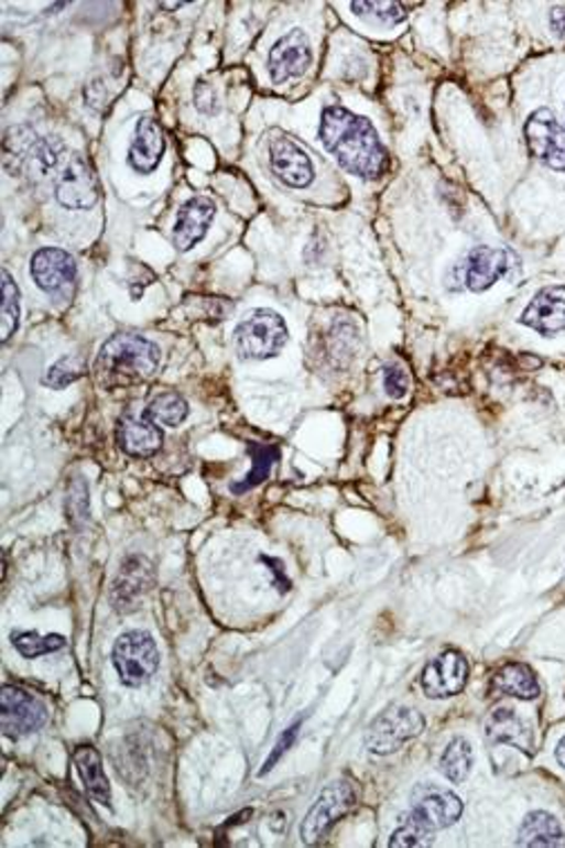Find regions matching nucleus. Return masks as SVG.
<instances>
[{"label": "nucleus", "mask_w": 565, "mask_h": 848, "mask_svg": "<svg viewBox=\"0 0 565 848\" xmlns=\"http://www.w3.org/2000/svg\"><path fill=\"white\" fill-rule=\"evenodd\" d=\"M30 272L41 290L61 292L75 281L77 263L68 252L58 248H43L32 257Z\"/></svg>", "instance_id": "nucleus-17"}, {"label": "nucleus", "mask_w": 565, "mask_h": 848, "mask_svg": "<svg viewBox=\"0 0 565 848\" xmlns=\"http://www.w3.org/2000/svg\"><path fill=\"white\" fill-rule=\"evenodd\" d=\"M411 387V380H409V373L400 367H387L384 369V391L389 398L393 400H400L406 395Z\"/></svg>", "instance_id": "nucleus-36"}, {"label": "nucleus", "mask_w": 565, "mask_h": 848, "mask_svg": "<svg viewBox=\"0 0 565 848\" xmlns=\"http://www.w3.org/2000/svg\"><path fill=\"white\" fill-rule=\"evenodd\" d=\"M160 367V348L140 335L110 337L95 361L97 382L108 389L133 387L155 376Z\"/></svg>", "instance_id": "nucleus-2"}, {"label": "nucleus", "mask_w": 565, "mask_h": 848, "mask_svg": "<svg viewBox=\"0 0 565 848\" xmlns=\"http://www.w3.org/2000/svg\"><path fill=\"white\" fill-rule=\"evenodd\" d=\"M519 846H532V848H554L565 846V830L556 822V817L536 811L530 813L521 826L519 833Z\"/></svg>", "instance_id": "nucleus-24"}, {"label": "nucleus", "mask_w": 565, "mask_h": 848, "mask_svg": "<svg viewBox=\"0 0 565 848\" xmlns=\"http://www.w3.org/2000/svg\"><path fill=\"white\" fill-rule=\"evenodd\" d=\"M164 155V135L155 117H142L135 127V135L129 149V164L138 173H151L157 168Z\"/></svg>", "instance_id": "nucleus-19"}, {"label": "nucleus", "mask_w": 565, "mask_h": 848, "mask_svg": "<svg viewBox=\"0 0 565 848\" xmlns=\"http://www.w3.org/2000/svg\"><path fill=\"white\" fill-rule=\"evenodd\" d=\"M350 8L359 17H372L382 23H400L404 19V8L398 3H352Z\"/></svg>", "instance_id": "nucleus-35"}, {"label": "nucleus", "mask_w": 565, "mask_h": 848, "mask_svg": "<svg viewBox=\"0 0 565 848\" xmlns=\"http://www.w3.org/2000/svg\"><path fill=\"white\" fill-rule=\"evenodd\" d=\"M249 454H251V460H254V467H251V471L247 474V478L242 482H233L231 485V492L233 494H240V492H247L251 488H257V485H261L270 471H272V465L279 460L281 456V449L276 445H261V443H249Z\"/></svg>", "instance_id": "nucleus-27"}, {"label": "nucleus", "mask_w": 565, "mask_h": 848, "mask_svg": "<svg viewBox=\"0 0 565 848\" xmlns=\"http://www.w3.org/2000/svg\"><path fill=\"white\" fill-rule=\"evenodd\" d=\"M54 196L61 207L70 211L90 209L99 203V182L86 157L75 153L63 164L54 182Z\"/></svg>", "instance_id": "nucleus-8"}, {"label": "nucleus", "mask_w": 565, "mask_h": 848, "mask_svg": "<svg viewBox=\"0 0 565 848\" xmlns=\"http://www.w3.org/2000/svg\"><path fill=\"white\" fill-rule=\"evenodd\" d=\"M19 319H21V294L10 272L3 270V319H0V337H3V341H8L17 333Z\"/></svg>", "instance_id": "nucleus-32"}, {"label": "nucleus", "mask_w": 565, "mask_h": 848, "mask_svg": "<svg viewBox=\"0 0 565 848\" xmlns=\"http://www.w3.org/2000/svg\"><path fill=\"white\" fill-rule=\"evenodd\" d=\"M424 716L417 709L391 705L368 725L363 743L368 752L387 757L398 752L411 739L420 737L424 732Z\"/></svg>", "instance_id": "nucleus-5"}, {"label": "nucleus", "mask_w": 565, "mask_h": 848, "mask_svg": "<svg viewBox=\"0 0 565 848\" xmlns=\"http://www.w3.org/2000/svg\"><path fill=\"white\" fill-rule=\"evenodd\" d=\"M216 216V205L214 200L205 196H196L192 200H186L175 218L173 227V246L180 252H188L194 246L205 238L211 220Z\"/></svg>", "instance_id": "nucleus-16"}, {"label": "nucleus", "mask_w": 565, "mask_h": 848, "mask_svg": "<svg viewBox=\"0 0 565 848\" xmlns=\"http://www.w3.org/2000/svg\"><path fill=\"white\" fill-rule=\"evenodd\" d=\"M433 835H435L433 828H428L413 813H409L402 819L400 828L393 833L389 846L391 848H422V846H431L433 844Z\"/></svg>", "instance_id": "nucleus-31"}, {"label": "nucleus", "mask_w": 565, "mask_h": 848, "mask_svg": "<svg viewBox=\"0 0 565 848\" xmlns=\"http://www.w3.org/2000/svg\"><path fill=\"white\" fill-rule=\"evenodd\" d=\"M525 142L530 153L554 171H565V127L547 108L534 110L525 121Z\"/></svg>", "instance_id": "nucleus-9"}, {"label": "nucleus", "mask_w": 565, "mask_h": 848, "mask_svg": "<svg viewBox=\"0 0 565 848\" xmlns=\"http://www.w3.org/2000/svg\"><path fill=\"white\" fill-rule=\"evenodd\" d=\"M162 430L149 417H121L117 424V443L129 456L149 458L162 447Z\"/></svg>", "instance_id": "nucleus-18"}, {"label": "nucleus", "mask_w": 565, "mask_h": 848, "mask_svg": "<svg viewBox=\"0 0 565 848\" xmlns=\"http://www.w3.org/2000/svg\"><path fill=\"white\" fill-rule=\"evenodd\" d=\"M270 164L274 175L292 189L307 187L314 177V166L307 153L281 133L270 140Z\"/></svg>", "instance_id": "nucleus-14"}, {"label": "nucleus", "mask_w": 565, "mask_h": 848, "mask_svg": "<svg viewBox=\"0 0 565 848\" xmlns=\"http://www.w3.org/2000/svg\"><path fill=\"white\" fill-rule=\"evenodd\" d=\"M66 510H68V519L75 525H82L84 521H88L90 501H88V488L82 478L73 480V485H70V492L66 499Z\"/></svg>", "instance_id": "nucleus-34"}, {"label": "nucleus", "mask_w": 565, "mask_h": 848, "mask_svg": "<svg viewBox=\"0 0 565 848\" xmlns=\"http://www.w3.org/2000/svg\"><path fill=\"white\" fill-rule=\"evenodd\" d=\"M240 359L263 361L276 357L287 341V326L283 317L270 308L249 313L233 333Z\"/></svg>", "instance_id": "nucleus-3"}, {"label": "nucleus", "mask_w": 565, "mask_h": 848, "mask_svg": "<svg viewBox=\"0 0 565 848\" xmlns=\"http://www.w3.org/2000/svg\"><path fill=\"white\" fill-rule=\"evenodd\" d=\"M411 813L433 830L454 826L463 815V802L456 793L433 783H422L413 791Z\"/></svg>", "instance_id": "nucleus-11"}, {"label": "nucleus", "mask_w": 565, "mask_h": 848, "mask_svg": "<svg viewBox=\"0 0 565 848\" xmlns=\"http://www.w3.org/2000/svg\"><path fill=\"white\" fill-rule=\"evenodd\" d=\"M469 681V664L458 651H445L433 657L420 676V687L426 698H452L465 689Z\"/></svg>", "instance_id": "nucleus-10"}, {"label": "nucleus", "mask_w": 565, "mask_h": 848, "mask_svg": "<svg viewBox=\"0 0 565 848\" xmlns=\"http://www.w3.org/2000/svg\"><path fill=\"white\" fill-rule=\"evenodd\" d=\"M312 64V47L309 39L303 30H290L281 36L270 52V77L274 84H285L287 79H296L305 75Z\"/></svg>", "instance_id": "nucleus-12"}, {"label": "nucleus", "mask_w": 565, "mask_h": 848, "mask_svg": "<svg viewBox=\"0 0 565 848\" xmlns=\"http://www.w3.org/2000/svg\"><path fill=\"white\" fill-rule=\"evenodd\" d=\"M75 765L79 772V779L86 787V793L93 802L110 808V783L106 779L101 757L93 746H79L75 750Z\"/></svg>", "instance_id": "nucleus-20"}, {"label": "nucleus", "mask_w": 565, "mask_h": 848, "mask_svg": "<svg viewBox=\"0 0 565 848\" xmlns=\"http://www.w3.org/2000/svg\"><path fill=\"white\" fill-rule=\"evenodd\" d=\"M149 584H151L149 564L142 557L126 559L121 566V573L112 586V601H115L112 606L115 609H123L126 604L133 606V601H138V597L149 588Z\"/></svg>", "instance_id": "nucleus-23"}, {"label": "nucleus", "mask_w": 565, "mask_h": 848, "mask_svg": "<svg viewBox=\"0 0 565 848\" xmlns=\"http://www.w3.org/2000/svg\"><path fill=\"white\" fill-rule=\"evenodd\" d=\"M510 270V252L489 248V246H478L474 248L465 263L458 268L463 287L471 292H485L489 290L496 281L508 274Z\"/></svg>", "instance_id": "nucleus-13"}, {"label": "nucleus", "mask_w": 565, "mask_h": 848, "mask_svg": "<svg viewBox=\"0 0 565 848\" xmlns=\"http://www.w3.org/2000/svg\"><path fill=\"white\" fill-rule=\"evenodd\" d=\"M491 692L496 696H512V698H521V700H532L541 694V685L528 664L512 662L508 666H502V670L493 676Z\"/></svg>", "instance_id": "nucleus-21"}, {"label": "nucleus", "mask_w": 565, "mask_h": 848, "mask_svg": "<svg viewBox=\"0 0 565 848\" xmlns=\"http://www.w3.org/2000/svg\"><path fill=\"white\" fill-rule=\"evenodd\" d=\"M298 730H301V720H296V722H292L290 727H287V730L281 735V739L276 741V746H274V750H272V754L268 757V761H265V768L259 772V776L261 774H268L274 765H276V761L290 750V746L296 741V735H298Z\"/></svg>", "instance_id": "nucleus-37"}, {"label": "nucleus", "mask_w": 565, "mask_h": 848, "mask_svg": "<svg viewBox=\"0 0 565 848\" xmlns=\"http://www.w3.org/2000/svg\"><path fill=\"white\" fill-rule=\"evenodd\" d=\"M556 761L565 768V737L561 739V743H558V748H556Z\"/></svg>", "instance_id": "nucleus-39"}, {"label": "nucleus", "mask_w": 565, "mask_h": 848, "mask_svg": "<svg viewBox=\"0 0 565 848\" xmlns=\"http://www.w3.org/2000/svg\"><path fill=\"white\" fill-rule=\"evenodd\" d=\"M519 322L541 335L563 333L565 330V285H547L539 290Z\"/></svg>", "instance_id": "nucleus-15"}, {"label": "nucleus", "mask_w": 565, "mask_h": 848, "mask_svg": "<svg viewBox=\"0 0 565 848\" xmlns=\"http://www.w3.org/2000/svg\"><path fill=\"white\" fill-rule=\"evenodd\" d=\"M63 151H66V144H63L58 138H39V142L34 144L28 162H25V175L30 180H45L50 175V171H54L58 166V160L63 155Z\"/></svg>", "instance_id": "nucleus-26"}, {"label": "nucleus", "mask_w": 565, "mask_h": 848, "mask_svg": "<svg viewBox=\"0 0 565 848\" xmlns=\"http://www.w3.org/2000/svg\"><path fill=\"white\" fill-rule=\"evenodd\" d=\"M39 138L28 127H12L6 131L3 140V164L12 175H21L25 171V162L34 149Z\"/></svg>", "instance_id": "nucleus-25"}, {"label": "nucleus", "mask_w": 565, "mask_h": 848, "mask_svg": "<svg viewBox=\"0 0 565 848\" xmlns=\"http://www.w3.org/2000/svg\"><path fill=\"white\" fill-rule=\"evenodd\" d=\"M112 664L126 687H142L149 683L160 666V651L153 635L146 631L119 635L112 646Z\"/></svg>", "instance_id": "nucleus-4"}, {"label": "nucleus", "mask_w": 565, "mask_h": 848, "mask_svg": "<svg viewBox=\"0 0 565 848\" xmlns=\"http://www.w3.org/2000/svg\"><path fill=\"white\" fill-rule=\"evenodd\" d=\"M12 644L23 657L34 660V657H41V655H47V653L63 649L66 646V640L56 633L41 635L36 631H17V633H12Z\"/></svg>", "instance_id": "nucleus-30"}, {"label": "nucleus", "mask_w": 565, "mask_h": 848, "mask_svg": "<svg viewBox=\"0 0 565 848\" xmlns=\"http://www.w3.org/2000/svg\"><path fill=\"white\" fill-rule=\"evenodd\" d=\"M319 138L328 153L352 175L377 180L389 166V151L366 117L341 106H328L322 115Z\"/></svg>", "instance_id": "nucleus-1"}, {"label": "nucleus", "mask_w": 565, "mask_h": 848, "mask_svg": "<svg viewBox=\"0 0 565 848\" xmlns=\"http://www.w3.org/2000/svg\"><path fill=\"white\" fill-rule=\"evenodd\" d=\"M82 369H84V361L75 355H68V357H61L54 367H50L47 376L43 378V384L52 387V389H66L68 384H73L75 380L82 378Z\"/></svg>", "instance_id": "nucleus-33"}, {"label": "nucleus", "mask_w": 565, "mask_h": 848, "mask_svg": "<svg viewBox=\"0 0 565 848\" xmlns=\"http://www.w3.org/2000/svg\"><path fill=\"white\" fill-rule=\"evenodd\" d=\"M485 735L489 741L493 743H508V746H514L523 752L530 750L532 746V739H530V732L528 727L523 725V720L517 716L514 709H508V707H500L496 709L487 722H485Z\"/></svg>", "instance_id": "nucleus-22"}, {"label": "nucleus", "mask_w": 565, "mask_h": 848, "mask_svg": "<svg viewBox=\"0 0 565 848\" xmlns=\"http://www.w3.org/2000/svg\"><path fill=\"white\" fill-rule=\"evenodd\" d=\"M471 761H474V752H471V746L458 737L449 743V748L445 750L443 759H439V770H443V774L454 781V783H463L469 772H471Z\"/></svg>", "instance_id": "nucleus-29"}, {"label": "nucleus", "mask_w": 565, "mask_h": 848, "mask_svg": "<svg viewBox=\"0 0 565 848\" xmlns=\"http://www.w3.org/2000/svg\"><path fill=\"white\" fill-rule=\"evenodd\" d=\"M186 415H188L186 400L171 391L155 395L144 411V417H149L155 424H164V427H180V424L186 420Z\"/></svg>", "instance_id": "nucleus-28"}, {"label": "nucleus", "mask_w": 565, "mask_h": 848, "mask_svg": "<svg viewBox=\"0 0 565 848\" xmlns=\"http://www.w3.org/2000/svg\"><path fill=\"white\" fill-rule=\"evenodd\" d=\"M550 25H552V30H554V34L561 39V41H565V10H552V14H550Z\"/></svg>", "instance_id": "nucleus-38"}, {"label": "nucleus", "mask_w": 565, "mask_h": 848, "mask_svg": "<svg viewBox=\"0 0 565 848\" xmlns=\"http://www.w3.org/2000/svg\"><path fill=\"white\" fill-rule=\"evenodd\" d=\"M355 800H357L355 791L348 781L328 783L322 791L319 800L314 802V806L307 811L303 819V826H301L303 841L317 844L319 839H324L330 826H335L355 806Z\"/></svg>", "instance_id": "nucleus-7"}, {"label": "nucleus", "mask_w": 565, "mask_h": 848, "mask_svg": "<svg viewBox=\"0 0 565 848\" xmlns=\"http://www.w3.org/2000/svg\"><path fill=\"white\" fill-rule=\"evenodd\" d=\"M47 722V707L34 694L6 685L0 692V727L10 739H23L34 735Z\"/></svg>", "instance_id": "nucleus-6"}]
</instances>
